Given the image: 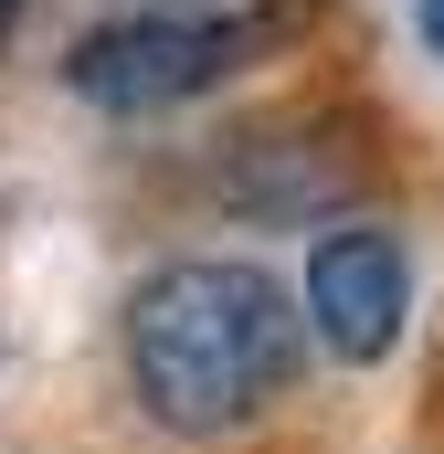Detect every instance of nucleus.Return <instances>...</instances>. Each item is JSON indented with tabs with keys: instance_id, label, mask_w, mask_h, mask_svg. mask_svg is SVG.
I'll list each match as a JSON object with an SVG mask.
<instances>
[{
	"instance_id": "f257e3e1",
	"label": "nucleus",
	"mask_w": 444,
	"mask_h": 454,
	"mask_svg": "<svg viewBox=\"0 0 444 454\" xmlns=\"http://www.w3.org/2000/svg\"><path fill=\"white\" fill-rule=\"evenodd\" d=\"M307 307L297 275L254 264V254H159L127 296H116V380L138 402L148 434L170 444H243L265 434L297 380H307Z\"/></svg>"
},
{
	"instance_id": "f03ea898",
	"label": "nucleus",
	"mask_w": 444,
	"mask_h": 454,
	"mask_svg": "<svg viewBox=\"0 0 444 454\" xmlns=\"http://www.w3.org/2000/svg\"><path fill=\"white\" fill-rule=\"evenodd\" d=\"M297 32H307L297 0H138L64 43V85L96 116H180L275 64Z\"/></svg>"
},
{
	"instance_id": "7ed1b4c3",
	"label": "nucleus",
	"mask_w": 444,
	"mask_h": 454,
	"mask_svg": "<svg viewBox=\"0 0 444 454\" xmlns=\"http://www.w3.org/2000/svg\"><path fill=\"white\" fill-rule=\"evenodd\" d=\"M381 159L360 148V127L338 106H275V116H243L233 137H212V191L222 212L265 232H329L370 201Z\"/></svg>"
},
{
	"instance_id": "20e7f679",
	"label": "nucleus",
	"mask_w": 444,
	"mask_h": 454,
	"mask_svg": "<svg viewBox=\"0 0 444 454\" xmlns=\"http://www.w3.org/2000/svg\"><path fill=\"white\" fill-rule=\"evenodd\" d=\"M413 286H424L413 232L381 223V212H349V223L307 232V254H297V307H307V339H318L329 370L402 359V339H413Z\"/></svg>"
},
{
	"instance_id": "39448f33",
	"label": "nucleus",
	"mask_w": 444,
	"mask_h": 454,
	"mask_svg": "<svg viewBox=\"0 0 444 454\" xmlns=\"http://www.w3.org/2000/svg\"><path fill=\"white\" fill-rule=\"evenodd\" d=\"M413 43H424V53L444 64V0H413Z\"/></svg>"
},
{
	"instance_id": "423d86ee",
	"label": "nucleus",
	"mask_w": 444,
	"mask_h": 454,
	"mask_svg": "<svg viewBox=\"0 0 444 454\" xmlns=\"http://www.w3.org/2000/svg\"><path fill=\"white\" fill-rule=\"evenodd\" d=\"M21 11H32V0H0V43H11V32H21Z\"/></svg>"
}]
</instances>
